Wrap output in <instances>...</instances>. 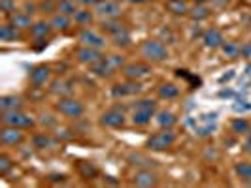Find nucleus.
Instances as JSON below:
<instances>
[{
  "label": "nucleus",
  "instance_id": "1",
  "mask_svg": "<svg viewBox=\"0 0 251 188\" xmlns=\"http://www.w3.org/2000/svg\"><path fill=\"white\" fill-rule=\"evenodd\" d=\"M138 51H140V57L151 64L164 63V61L170 59V51L166 47V43H164L163 40H159V38H148V40H144L140 43Z\"/></svg>",
  "mask_w": 251,
  "mask_h": 188
},
{
  "label": "nucleus",
  "instance_id": "2",
  "mask_svg": "<svg viewBox=\"0 0 251 188\" xmlns=\"http://www.w3.org/2000/svg\"><path fill=\"white\" fill-rule=\"evenodd\" d=\"M155 113H157V100L140 98L132 104L130 123L134 126H148L151 123V119H155Z\"/></svg>",
  "mask_w": 251,
  "mask_h": 188
},
{
  "label": "nucleus",
  "instance_id": "3",
  "mask_svg": "<svg viewBox=\"0 0 251 188\" xmlns=\"http://www.w3.org/2000/svg\"><path fill=\"white\" fill-rule=\"evenodd\" d=\"M176 132L172 128H161L159 132H153L150 138L146 139V149L153 152H163V150L174 147L176 143Z\"/></svg>",
  "mask_w": 251,
  "mask_h": 188
},
{
  "label": "nucleus",
  "instance_id": "4",
  "mask_svg": "<svg viewBox=\"0 0 251 188\" xmlns=\"http://www.w3.org/2000/svg\"><path fill=\"white\" fill-rule=\"evenodd\" d=\"M55 111L61 113L66 119H81L85 115V105L74 96H61L55 104Z\"/></svg>",
  "mask_w": 251,
  "mask_h": 188
},
{
  "label": "nucleus",
  "instance_id": "5",
  "mask_svg": "<svg viewBox=\"0 0 251 188\" xmlns=\"http://www.w3.org/2000/svg\"><path fill=\"white\" fill-rule=\"evenodd\" d=\"M0 125L28 130V128H34L36 126V121H34L32 115L25 113L23 109H17V111H2V115H0Z\"/></svg>",
  "mask_w": 251,
  "mask_h": 188
},
{
  "label": "nucleus",
  "instance_id": "6",
  "mask_svg": "<svg viewBox=\"0 0 251 188\" xmlns=\"http://www.w3.org/2000/svg\"><path fill=\"white\" fill-rule=\"evenodd\" d=\"M77 43L87 45V47H95V49H104L108 42H106V36L102 32L93 30L91 26H81L79 32H77Z\"/></svg>",
  "mask_w": 251,
  "mask_h": 188
},
{
  "label": "nucleus",
  "instance_id": "7",
  "mask_svg": "<svg viewBox=\"0 0 251 188\" xmlns=\"http://www.w3.org/2000/svg\"><path fill=\"white\" fill-rule=\"evenodd\" d=\"M121 72H123L125 79L142 81V79H148L150 77L153 68H151V63H148V61H138V63H126L125 68Z\"/></svg>",
  "mask_w": 251,
  "mask_h": 188
},
{
  "label": "nucleus",
  "instance_id": "8",
  "mask_svg": "<svg viewBox=\"0 0 251 188\" xmlns=\"http://www.w3.org/2000/svg\"><path fill=\"white\" fill-rule=\"evenodd\" d=\"M51 75H53L51 66H48V64H36L28 72V83L32 85V88H44L46 85L51 83Z\"/></svg>",
  "mask_w": 251,
  "mask_h": 188
},
{
  "label": "nucleus",
  "instance_id": "9",
  "mask_svg": "<svg viewBox=\"0 0 251 188\" xmlns=\"http://www.w3.org/2000/svg\"><path fill=\"white\" fill-rule=\"evenodd\" d=\"M110 92H112L113 98H130V96L142 94V92H144V85H142V81L125 79L123 83H115Z\"/></svg>",
  "mask_w": 251,
  "mask_h": 188
},
{
  "label": "nucleus",
  "instance_id": "10",
  "mask_svg": "<svg viewBox=\"0 0 251 188\" xmlns=\"http://www.w3.org/2000/svg\"><path fill=\"white\" fill-rule=\"evenodd\" d=\"M74 57L77 63L89 68L91 64L102 61L104 59V53H102V49H95V47H87V45H77L74 49Z\"/></svg>",
  "mask_w": 251,
  "mask_h": 188
},
{
  "label": "nucleus",
  "instance_id": "11",
  "mask_svg": "<svg viewBox=\"0 0 251 188\" xmlns=\"http://www.w3.org/2000/svg\"><path fill=\"white\" fill-rule=\"evenodd\" d=\"M100 125L106 128H123L126 125V115L121 107H110L100 115Z\"/></svg>",
  "mask_w": 251,
  "mask_h": 188
},
{
  "label": "nucleus",
  "instance_id": "12",
  "mask_svg": "<svg viewBox=\"0 0 251 188\" xmlns=\"http://www.w3.org/2000/svg\"><path fill=\"white\" fill-rule=\"evenodd\" d=\"M95 13L99 19H119L123 15V6L117 0H102L95 8Z\"/></svg>",
  "mask_w": 251,
  "mask_h": 188
},
{
  "label": "nucleus",
  "instance_id": "13",
  "mask_svg": "<svg viewBox=\"0 0 251 188\" xmlns=\"http://www.w3.org/2000/svg\"><path fill=\"white\" fill-rule=\"evenodd\" d=\"M25 141V132L21 128H13V126H4L0 128V143L4 147H17Z\"/></svg>",
  "mask_w": 251,
  "mask_h": 188
},
{
  "label": "nucleus",
  "instance_id": "14",
  "mask_svg": "<svg viewBox=\"0 0 251 188\" xmlns=\"http://www.w3.org/2000/svg\"><path fill=\"white\" fill-rule=\"evenodd\" d=\"M201 40H202V45H204L206 49H210V51L221 49V45L225 43L223 32H221L219 28H215V26H210V28H206V30L202 32Z\"/></svg>",
  "mask_w": 251,
  "mask_h": 188
},
{
  "label": "nucleus",
  "instance_id": "15",
  "mask_svg": "<svg viewBox=\"0 0 251 188\" xmlns=\"http://www.w3.org/2000/svg\"><path fill=\"white\" fill-rule=\"evenodd\" d=\"M132 185L142 188L157 187L159 185V175L155 171H151V167H140V169H136L134 177H132Z\"/></svg>",
  "mask_w": 251,
  "mask_h": 188
},
{
  "label": "nucleus",
  "instance_id": "16",
  "mask_svg": "<svg viewBox=\"0 0 251 188\" xmlns=\"http://www.w3.org/2000/svg\"><path fill=\"white\" fill-rule=\"evenodd\" d=\"M8 23L15 28H19V30H30V26H32V15L30 13H26L25 10H15L13 13L8 15Z\"/></svg>",
  "mask_w": 251,
  "mask_h": 188
},
{
  "label": "nucleus",
  "instance_id": "17",
  "mask_svg": "<svg viewBox=\"0 0 251 188\" xmlns=\"http://www.w3.org/2000/svg\"><path fill=\"white\" fill-rule=\"evenodd\" d=\"M28 32H30L32 40H48L51 36V32H55V30L51 26L50 19H38V21L32 23Z\"/></svg>",
  "mask_w": 251,
  "mask_h": 188
},
{
  "label": "nucleus",
  "instance_id": "18",
  "mask_svg": "<svg viewBox=\"0 0 251 188\" xmlns=\"http://www.w3.org/2000/svg\"><path fill=\"white\" fill-rule=\"evenodd\" d=\"M217 128V113L212 115H204V119H199V123L195 125V132L199 136H210Z\"/></svg>",
  "mask_w": 251,
  "mask_h": 188
},
{
  "label": "nucleus",
  "instance_id": "19",
  "mask_svg": "<svg viewBox=\"0 0 251 188\" xmlns=\"http://www.w3.org/2000/svg\"><path fill=\"white\" fill-rule=\"evenodd\" d=\"M50 23L55 32H68L70 26L74 25V17H70V15H66V13L57 12L55 15L50 17Z\"/></svg>",
  "mask_w": 251,
  "mask_h": 188
},
{
  "label": "nucleus",
  "instance_id": "20",
  "mask_svg": "<svg viewBox=\"0 0 251 188\" xmlns=\"http://www.w3.org/2000/svg\"><path fill=\"white\" fill-rule=\"evenodd\" d=\"M179 94H181V90H179V87H177L176 83H172V81H164V83H161V85L157 87V96H159L161 100H176Z\"/></svg>",
  "mask_w": 251,
  "mask_h": 188
},
{
  "label": "nucleus",
  "instance_id": "21",
  "mask_svg": "<svg viewBox=\"0 0 251 188\" xmlns=\"http://www.w3.org/2000/svg\"><path fill=\"white\" fill-rule=\"evenodd\" d=\"M99 25H100L102 34H108V36H115V34H119L121 30L126 28L125 23H121L119 19H100Z\"/></svg>",
  "mask_w": 251,
  "mask_h": 188
},
{
  "label": "nucleus",
  "instance_id": "22",
  "mask_svg": "<svg viewBox=\"0 0 251 188\" xmlns=\"http://www.w3.org/2000/svg\"><path fill=\"white\" fill-rule=\"evenodd\" d=\"M23 109V98L15 94H4L0 98V111H17Z\"/></svg>",
  "mask_w": 251,
  "mask_h": 188
},
{
  "label": "nucleus",
  "instance_id": "23",
  "mask_svg": "<svg viewBox=\"0 0 251 188\" xmlns=\"http://www.w3.org/2000/svg\"><path fill=\"white\" fill-rule=\"evenodd\" d=\"M0 40L2 42H19V40H23V30L15 28L10 23H2L0 25Z\"/></svg>",
  "mask_w": 251,
  "mask_h": 188
},
{
  "label": "nucleus",
  "instance_id": "24",
  "mask_svg": "<svg viewBox=\"0 0 251 188\" xmlns=\"http://www.w3.org/2000/svg\"><path fill=\"white\" fill-rule=\"evenodd\" d=\"M155 123L159 128H174L177 123V117L170 109H161L155 113Z\"/></svg>",
  "mask_w": 251,
  "mask_h": 188
},
{
  "label": "nucleus",
  "instance_id": "25",
  "mask_svg": "<svg viewBox=\"0 0 251 188\" xmlns=\"http://www.w3.org/2000/svg\"><path fill=\"white\" fill-rule=\"evenodd\" d=\"M75 171L79 173V177H83V179H95V177L99 175V167L95 166L93 162H89V160H77L75 162Z\"/></svg>",
  "mask_w": 251,
  "mask_h": 188
},
{
  "label": "nucleus",
  "instance_id": "26",
  "mask_svg": "<svg viewBox=\"0 0 251 188\" xmlns=\"http://www.w3.org/2000/svg\"><path fill=\"white\" fill-rule=\"evenodd\" d=\"M95 17H97L95 10L91 12V8H79L74 15V23L77 26H91L95 23Z\"/></svg>",
  "mask_w": 251,
  "mask_h": 188
},
{
  "label": "nucleus",
  "instance_id": "27",
  "mask_svg": "<svg viewBox=\"0 0 251 188\" xmlns=\"http://www.w3.org/2000/svg\"><path fill=\"white\" fill-rule=\"evenodd\" d=\"M210 15H212V10H210V6H208V4H195V6L191 8V12H189L191 21H195V23H202V21H206Z\"/></svg>",
  "mask_w": 251,
  "mask_h": 188
},
{
  "label": "nucleus",
  "instance_id": "28",
  "mask_svg": "<svg viewBox=\"0 0 251 188\" xmlns=\"http://www.w3.org/2000/svg\"><path fill=\"white\" fill-rule=\"evenodd\" d=\"M89 72H91L93 75H97V77H112V75L115 74L112 66L106 63V59H102V61H99V63L91 64V66H89Z\"/></svg>",
  "mask_w": 251,
  "mask_h": 188
},
{
  "label": "nucleus",
  "instance_id": "29",
  "mask_svg": "<svg viewBox=\"0 0 251 188\" xmlns=\"http://www.w3.org/2000/svg\"><path fill=\"white\" fill-rule=\"evenodd\" d=\"M221 53L226 59L234 61V59H240V55H242V45L234 40H225V43L221 45Z\"/></svg>",
  "mask_w": 251,
  "mask_h": 188
},
{
  "label": "nucleus",
  "instance_id": "30",
  "mask_svg": "<svg viewBox=\"0 0 251 188\" xmlns=\"http://www.w3.org/2000/svg\"><path fill=\"white\" fill-rule=\"evenodd\" d=\"M166 10L174 15H189L191 12L187 0H166Z\"/></svg>",
  "mask_w": 251,
  "mask_h": 188
},
{
  "label": "nucleus",
  "instance_id": "31",
  "mask_svg": "<svg viewBox=\"0 0 251 188\" xmlns=\"http://www.w3.org/2000/svg\"><path fill=\"white\" fill-rule=\"evenodd\" d=\"M234 173L244 185L251 187V162H238L234 166Z\"/></svg>",
  "mask_w": 251,
  "mask_h": 188
},
{
  "label": "nucleus",
  "instance_id": "32",
  "mask_svg": "<svg viewBox=\"0 0 251 188\" xmlns=\"http://www.w3.org/2000/svg\"><path fill=\"white\" fill-rule=\"evenodd\" d=\"M51 92L53 94H59V96H72V88H70V83H66L63 79H55L51 81Z\"/></svg>",
  "mask_w": 251,
  "mask_h": 188
},
{
  "label": "nucleus",
  "instance_id": "33",
  "mask_svg": "<svg viewBox=\"0 0 251 188\" xmlns=\"http://www.w3.org/2000/svg\"><path fill=\"white\" fill-rule=\"evenodd\" d=\"M104 59H106V63L113 68V72L123 70V68H125V64H126L125 55H121V53H110V55H104Z\"/></svg>",
  "mask_w": 251,
  "mask_h": 188
},
{
  "label": "nucleus",
  "instance_id": "34",
  "mask_svg": "<svg viewBox=\"0 0 251 188\" xmlns=\"http://www.w3.org/2000/svg\"><path fill=\"white\" fill-rule=\"evenodd\" d=\"M38 10L44 15H55L59 12V0H38Z\"/></svg>",
  "mask_w": 251,
  "mask_h": 188
},
{
  "label": "nucleus",
  "instance_id": "35",
  "mask_svg": "<svg viewBox=\"0 0 251 188\" xmlns=\"http://www.w3.org/2000/svg\"><path fill=\"white\" fill-rule=\"evenodd\" d=\"M250 121L248 119H242V117H238V119H232L230 121V132H234L236 136H246L248 134V130H250Z\"/></svg>",
  "mask_w": 251,
  "mask_h": 188
},
{
  "label": "nucleus",
  "instance_id": "36",
  "mask_svg": "<svg viewBox=\"0 0 251 188\" xmlns=\"http://www.w3.org/2000/svg\"><path fill=\"white\" fill-rule=\"evenodd\" d=\"M112 40H113V45H115V47H121V49H125V47H130V42H132V38H130V32H128V28H125V30H121L119 34L112 36Z\"/></svg>",
  "mask_w": 251,
  "mask_h": 188
},
{
  "label": "nucleus",
  "instance_id": "37",
  "mask_svg": "<svg viewBox=\"0 0 251 188\" xmlns=\"http://www.w3.org/2000/svg\"><path fill=\"white\" fill-rule=\"evenodd\" d=\"M77 10H79L77 0H59V12L61 13H66V15L74 17Z\"/></svg>",
  "mask_w": 251,
  "mask_h": 188
},
{
  "label": "nucleus",
  "instance_id": "38",
  "mask_svg": "<svg viewBox=\"0 0 251 188\" xmlns=\"http://www.w3.org/2000/svg\"><path fill=\"white\" fill-rule=\"evenodd\" d=\"M32 145H34L36 149H50V147L55 145V141H53V138L48 136V134H36V136L32 138Z\"/></svg>",
  "mask_w": 251,
  "mask_h": 188
},
{
  "label": "nucleus",
  "instance_id": "39",
  "mask_svg": "<svg viewBox=\"0 0 251 188\" xmlns=\"http://www.w3.org/2000/svg\"><path fill=\"white\" fill-rule=\"evenodd\" d=\"M128 164H132V166H142V167H150V166H155V160L153 158H146V156H142L140 152H132V154H128Z\"/></svg>",
  "mask_w": 251,
  "mask_h": 188
},
{
  "label": "nucleus",
  "instance_id": "40",
  "mask_svg": "<svg viewBox=\"0 0 251 188\" xmlns=\"http://www.w3.org/2000/svg\"><path fill=\"white\" fill-rule=\"evenodd\" d=\"M13 169V160L8 154H0V175L6 177Z\"/></svg>",
  "mask_w": 251,
  "mask_h": 188
},
{
  "label": "nucleus",
  "instance_id": "41",
  "mask_svg": "<svg viewBox=\"0 0 251 188\" xmlns=\"http://www.w3.org/2000/svg\"><path fill=\"white\" fill-rule=\"evenodd\" d=\"M0 12L6 17L15 12V0H0Z\"/></svg>",
  "mask_w": 251,
  "mask_h": 188
},
{
  "label": "nucleus",
  "instance_id": "42",
  "mask_svg": "<svg viewBox=\"0 0 251 188\" xmlns=\"http://www.w3.org/2000/svg\"><path fill=\"white\" fill-rule=\"evenodd\" d=\"M23 10H25L26 13H30V15H34V13L40 12V10H38V2H30V0H26L25 4H23Z\"/></svg>",
  "mask_w": 251,
  "mask_h": 188
},
{
  "label": "nucleus",
  "instance_id": "43",
  "mask_svg": "<svg viewBox=\"0 0 251 188\" xmlns=\"http://www.w3.org/2000/svg\"><path fill=\"white\" fill-rule=\"evenodd\" d=\"M240 57L246 59V61H251V42H244L242 43V55Z\"/></svg>",
  "mask_w": 251,
  "mask_h": 188
},
{
  "label": "nucleus",
  "instance_id": "44",
  "mask_svg": "<svg viewBox=\"0 0 251 188\" xmlns=\"http://www.w3.org/2000/svg\"><path fill=\"white\" fill-rule=\"evenodd\" d=\"M100 2L102 0H77V4H79L81 8H91V10H95Z\"/></svg>",
  "mask_w": 251,
  "mask_h": 188
},
{
  "label": "nucleus",
  "instance_id": "45",
  "mask_svg": "<svg viewBox=\"0 0 251 188\" xmlns=\"http://www.w3.org/2000/svg\"><path fill=\"white\" fill-rule=\"evenodd\" d=\"M248 143H246V147H248V150H251V126H250V130H248Z\"/></svg>",
  "mask_w": 251,
  "mask_h": 188
},
{
  "label": "nucleus",
  "instance_id": "46",
  "mask_svg": "<svg viewBox=\"0 0 251 188\" xmlns=\"http://www.w3.org/2000/svg\"><path fill=\"white\" fill-rule=\"evenodd\" d=\"M128 4H146V2H150V0H125Z\"/></svg>",
  "mask_w": 251,
  "mask_h": 188
},
{
  "label": "nucleus",
  "instance_id": "47",
  "mask_svg": "<svg viewBox=\"0 0 251 188\" xmlns=\"http://www.w3.org/2000/svg\"><path fill=\"white\" fill-rule=\"evenodd\" d=\"M212 0H195V4H210Z\"/></svg>",
  "mask_w": 251,
  "mask_h": 188
}]
</instances>
